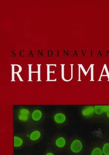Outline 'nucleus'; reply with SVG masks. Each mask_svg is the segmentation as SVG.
<instances>
[{
    "label": "nucleus",
    "instance_id": "obj_20",
    "mask_svg": "<svg viewBox=\"0 0 109 155\" xmlns=\"http://www.w3.org/2000/svg\"></svg>",
    "mask_w": 109,
    "mask_h": 155
},
{
    "label": "nucleus",
    "instance_id": "obj_16",
    "mask_svg": "<svg viewBox=\"0 0 109 155\" xmlns=\"http://www.w3.org/2000/svg\"><path fill=\"white\" fill-rule=\"evenodd\" d=\"M106 113L107 117L109 118V108H108Z\"/></svg>",
    "mask_w": 109,
    "mask_h": 155
},
{
    "label": "nucleus",
    "instance_id": "obj_10",
    "mask_svg": "<svg viewBox=\"0 0 109 155\" xmlns=\"http://www.w3.org/2000/svg\"><path fill=\"white\" fill-rule=\"evenodd\" d=\"M101 146L103 155H109V142H102Z\"/></svg>",
    "mask_w": 109,
    "mask_h": 155
},
{
    "label": "nucleus",
    "instance_id": "obj_1",
    "mask_svg": "<svg viewBox=\"0 0 109 155\" xmlns=\"http://www.w3.org/2000/svg\"><path fill=\"white\" fill-rule=\"evenodd\" d=\"M87 148L84 139L80 136L75 135L68 138L65 152L68 155H84Z\"/></svg>",
    "mask_w": 109,
    "mask_h": 155
},
{
    "label": "nucleus",
    "instance_id": "obj_5",
    "mask_svg": "<svg viewBox=\"0 0 109 155\" xmlns=\"http://www.w3.org/2000/svg\"><path fill=\"white\" fill-rule=\"evenodd\" d=\"M86 153L87 155H103L101 143L98 141L92 142L87 148Z\"/></svg>",
    "mask_w": 109,
    "mask_h": 155
},
{
    "label": "nucleus",
    "instance_id": "obj_2",
    "mask_svg": "<svg viewBox=\"0 0 109 155\" xmlns=\"http://www.w3.org/2000/svg\"><path fill=\"white\" fill-rule=\"evenodd\" d=\"M24 132L27 146H32L40 143L44 139L45 135L43 128L38 125H29Z\"/></svg>",
    "mask_w": 109,
    "mask_h": 155
},
{
    "label": "nucleus",
    "instance_id": "obj_11",
    "mask_svg": "<svg viewBox=\"0 0 109 155\" xmlns=\"http://www.w3.org/2000/svg\"><path fill=\"white\" fill-rule=\"evenodd\" d=\"M94 107L92 106H89L85 108L82 111V114L84 116H88L92 114L94 112Z\"/></svg>",
    "mask_w": 109,
    "mask_h": 155
},
{
    "label": "nucleus",
    "instance_id": "obj_15",
    "mask_svg": "<svg viewBox=\"0 0 109 155\" xmlns=\"http://www.w3.org/2000/svg\"><path fill=\"white\" fill-rule=\"evenodd\" d=\"M28 56L29 57H30L31 56V57L33 56V54L32 53V51L31 50L30 51Z\"/></svg>",
    "mask_w": 109,
    "mask_h": 155
},
{
    "label": "nucleus",
    "instance_id": "obj_19",
    "mask_svg": "<svg viewBox=\"0 0 109 155\" xmlns=\"http://www.w3.org/2000/svg\"><path fill=\"white\" fill-rule=\"evenodd\" d=\"M58 55H57V56H59V50H58Z\"/></svg>",
    "mask_w": 109,
    "mask_h": 155
},
{
    "label": "nucleus",
    "instance_id": "obj_9",
    "mask_svg": "<svg viewBox=\"0 0 109 155\" xmlns=\"http://www.w3.org/2000/svg\"><path fill=\"white\" fill-rule=\"evenodd\" d=\"M58 154L49 145L47 144L43 155H58Z\"/></svg>",
    "mask_w": 109,
    "mask_h": 155
},
{
    "label": "nucleus",
    "instance_id": "obj_17",
    "mask_svg": "<svg viewBox=\"0 0 109 155\" xmlns=\"http://www.w3.org/2000/svg\"><path fill=\"white\" fill-rule=\"evenodd\" d=\"M76 55L78 57V55L77 54V52L76 50H75L73 55V57L74 56V55Z\"/></svg>",
    "mask_w": 109,
    "mask_h": 155
},
{
    "label": "nucleus",
    "instance_id": "obj_7",
    "mask_svg": "<svg viewBox=\"0 0 109 155\" xmlns=\"http://www.w3.org/2000/svg\"><path fill=\"white\" fill-rule=\"evenodd\" d=\"M42 117V112L39 110L34 111L32 115V118L34 122L33 125H37V123L41 121Z\"/></svg>",
    "mask_w": 109,
    "mask_h": 155
},
{
    "label": "nucleus",
    "instance_id": "obj_18",
    "mask_svg": "<svg viewBox=\"0 0 109 155\" xmlns=\"http://www.w3.org/2000/svg\"><path fill=\"white\" fill-rule=\"evenodd\" d=\"M92 50H91V57H92Z\"/></svg>",
    "mask_w": 109,
    "mask_h": 155
},
{
    "label": "nucleus",
    "instance_id": "obj_8",
    "mask_svg": "<svg viewBox=\"0 0 109 155\" xmlns=\"http://www.w3.org/2000/svg\"><path fill=\"white\" fill-rule=\"evenodd\" d=\"M109 108V106H96L94 108V112L97 114H100L103 112H107Z\"/></svg>",
    "mask_w": 109,
    "mask_h": 155
},
{
    "label": "nucleus",
    "instance_id": "obj_12",
    "mask_svg": "<svg viewBox=\"0 0 109 155\" xmlns=\"http://www.w3.org/2000/svg\"><path fill=\"white\" fill-rule=\"evenodd\" d=\"M20 114L29 116L30 114L29 111L26 108L21 109L20 111Z\"/></svg>",
    "mask_w": 109,
    "mask_h": 155
},
{
    "label": "nucleus",
    "instance_id": "obj_3",
    "mask_svg": "<svg viewBox=\"0 0 109 155\" xmlns=\"http://www.w3.org/2000/svg\"><path fill=\"white\" fill-rule=\"evenodd\" d=\"M68 139L65 134L58 133L49 138L47 144L51 146L58 154H60L65 152Z\"/></svg>",
    "mask_w": 109,
    "mask_h": 155
},
{
    "label": "nucleus",
    "instance_id": "obj_13",
    "mask_svg": "<svg viewBox=\"0 0 109 155\" xmlns=\"http://www.w3.org/2000/svg\"><path fill=\"white\" fill-rule=\"evenodd\" d=\"M43 51L42 50L41 51L39 50L38 51V55L39 57H42L43 56Z\"/></svg>",
    "mask_w": 109,
    "mask_h": 155
},
{
    "label": "nucleus",
    "instance_id": "obj_4",
    "mask_svg": "<svg viewBox=\"0 0 109 155\" xmlns=\"http://www.w3.org/2000/svg\"><path fill=\"white\" fill-rule=\"evenodd\" d=\"M26 146H27V142L24 132L14 134L13 149L14 151L21 150Z\"/></svg>",
    "mask_w": 109,
    "mask_h": 155
},
{
    "label": "nucleus",
    "instance_id": "obj_14",
    "mask_svg": "<svg viewBox=\"0 0 109 155\" xmlns=\"http://www.w3.org/2000/svg\"><path fill=\"white\" fill-rule=\"evenodd\" d=\"M53 54V52L52 51L50 50H48V56H51Z\"/></svg>",
    "mask_w": 109,
    "mask_h": 155
},
{
    "label": "nucleus",
    "instance_id": "obj_6",
    "mask_svg": "<svg viewBox=\"0 0 109 155\" xmlns=\"http://www.w3.org/2000/svg\"><path fill=\"white\" fill-rule=\"evenodd\" d=\"M54 120L57 125L58 126L61 127L65 123L66 118L64 114L59 113L54 115Z\"/></svg>",
    "mask_w": 109,
    "mask_h": 155
}]
</instances>
